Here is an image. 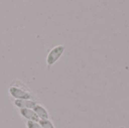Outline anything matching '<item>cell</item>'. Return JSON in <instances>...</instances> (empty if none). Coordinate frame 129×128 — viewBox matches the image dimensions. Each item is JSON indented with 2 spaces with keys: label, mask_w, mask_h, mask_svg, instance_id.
<instances>
[{
  "label": "cell",
  "mask_w": 129,
  "mask_h": 128,
  "mask_svg": "<svg viewBox=\"0 0 129 128\" xmlns=\"http://www.w3.org/2000/svg\"><path fill=\"white\" fill-rule=\"evenodd\" d=\"M33 111L36 112L39 120H46L49 119V114L48 110L41 104L38 103L33 109Z\"/></svg>",
  "instance_id": "cell-5"
},
{
  "label": "cell",
  "mask_w": 129,
  "mask_h": 128,
  "mask_svg": "<svg viewBox=\"0 0 129 128\" xmlns=\"http://www.w3.org/2000/svg\"><path fill=\"white\" fill-rule=\"evenodd\" d=\"M8 93L14 100H35L31 92L19 81L11 84L8 88Z\"/></svg>",
  "instance_id": "cell-1"
},
{
  "label": "cell",
  "mask_w": 129,
  "mask_h": 128,
  "mask_svg": "<svg viewBox=\"0 0 129 128\" xmlns=\"http://www.w3.org/2000/svg\"><path fill=\"white\" fill-rule=\"evenodd\" d=\"M26 127L27 128H42L39 122L27 121H26Z\"/></svg>",
  "instance_id": "cell-7"
},
{
  "label": "cell",
  "mask_w": 129,
  "mask_h": 128,
  "mask_svg": "<svg viewBox=\"0 0 129 128\" xmlns=\"http://www.w3.org/2000/svg\"><path fill=\"white\" fill-rule=\"evenodd\" d=\"M13 103L19 109H33L39 103L36 100H14Z\"/></svg>",
  "instance_id": "cell-3"
},
{
  "label": "cell",
  "mask_w": 129,
  "mask_h": 128,
  "mask_svg": "<svg viewBox=\"0 0 129 128\" xmlns=\"http://www.w3.org/2000/svg\"><path fill=\"white\" fill-rule=\"evenodd\" d=\"M20 114L22 117L26 118L27 121H36L39 122V118L36 114V112L33 111V109H21L19 110Z\"/></svg>",
  "instance_id": "cell-4"
},
{
  "label": "cell",
  "mask_w": 129,
  "mask_h": 128,
  "mask_svg": "<svg viewBox=\"0 0 129 128\" xmlns=\"http://www.w3.org/2000/svg\"><path fill=\"white\" fill-rule=\"evenodd\" d=\"M39 124L41 125V127L42 128H55L54 124H53V123L49 119L39 120Z\"/></svg>",
  "instance_id": "cell-6"
},
{
  "label": "cell",
  "mask_w": 129,
  "mask_h": 128,
  "mask_svg": "<svg viewBox=\"0 0 129 128\" xmlns=\"http://www.w3.org/2000/svg\"><path fill=\"white\" fill-rule=\"evenodd\" d=\"M64 45H57L50 50L47 57H46V63L48 65V68L50 69L56 62L60 58L65 51Z\"/></svg>",
  "instance_id": "cell-2"
}]
</instances>
